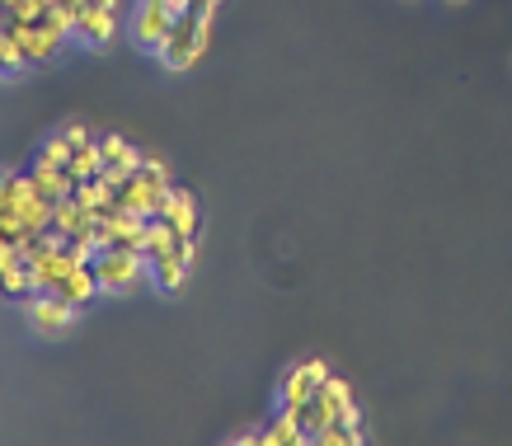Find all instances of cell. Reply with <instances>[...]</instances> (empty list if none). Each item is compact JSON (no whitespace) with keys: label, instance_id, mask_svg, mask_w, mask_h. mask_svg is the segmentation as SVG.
Masks as SVG:
<instances>
[{"label":"cell","instance_id":"7a4b0ae2","mask_svg":"<svg viewBox=\"0 0 512 446\" xmlns=\"http://www.w3.org/2000/svg\"><path fill=\"white\" fill-rule=\"evenodd\" d=\"M94 277H99V292H132L141 277H151V259L141 249H123V245H109V249H94Z\"/></svg>","mask_w":512,"mask_h":446},{"label":"cell","instance_id":"ffe728a7","mask_svg":"<svg viewBox=\"0 0 512 446\" xmlns=\"http://www.w3.org/2000/svg\"><path fill=\"white\" fill-rule=\"evenodd\" d=\"M24 52L15 47V38L5 33V24H0V76H15V71H24Z\"/></svg>","mask_w":512,"mask_h":446},{"label":"cell","instance_id":"4fadbf2b","mask_svg":"<svg viewBox=\"0 0 512 446\" xmlns=\"http://www.w3.org/2000/svg\"><path fill=\"white\" fill-rule=\"evenodd\" d=\"M151 277H156V287L160 292H184V282H188V263L179 259V254H160V259H151Z\"/></svg>","mask_w":512,"mask_h":446},{"label":"cell","instance_id":"cb8c5ba5","mask_svg":"<svg viewBox=\"0 0 512 446\" xmlns=\"http://www.w3.org/2000/svg\"><path fill=\"white\" fill-rule=\"evenodd\" d=\"M451 5H461V0H451Z\"/></svg>","mask_w":512,"mask_h":446},{"label":"cell","instance_id":"8992f818","mask_svg":"<svg viewBox=\"0 0 512 446\" xmlns=\"http://www.w3.org/2000/svg\"><path fill=\"white\" fill-rule=\"evenodd\" d=\"M174 19L179 15L170 10V0H141L137 15H132V38H137V47L156 52V47L165 43V33H170Z\"/></svg>","mask_w":512,"mask_h":446},{"label":"cell","instance_id":"3957f363","mask_svg":"<svg viewBox=\"0 0 512 446\" xmlns=\"http://www.w3.org/2000/svg\"><path fill=\"white\" fill-rule=\"evenodd\" d=\"M24 315H29V324L43 334V339H57V334H66L71 324H76V315H80V306L76 301H66V296H57V292H29L24 301Z\"/></svg>","mask_w":512,"mask_h":446},{"label":"cell","instance_id":"2e32d148","mask_svg":"<svg viewBox=\"0 0 512 446\" xmlns=\"http://www.w3.org/2000/svg\"><path fill=\"white\" fill-rule=\"evenodd\" d=\"M66 170L80 179H94V174H104V151H99V141H85V146H76V155H71V165Z\"/></svg>","mask_w":512,"mask_h":446},{"label":"cell","instance_id":"ac0fdd59","mask_svg":"<svg viewBox=\"0 0 512 446\" xmlns=\"http://www.w3.org/2000/svg\"><path fill=\"white\" fill-rule=\"evenodd\" d=\"M47 15V0H5V19L10 24H38Z\"/></svg>","mask_w":512,"mask_h":446},{"label":"cell","instance_id":"44dd1931","mask_svg":"<svg viewBox=\"0 0 512 446\" xmlns=\"http://www.w3.org/2000/svg\"><path fill=\"white\" fill-rule=\"evenodd\" d=\"M15 263H24V254H19V245H0V277L10 273Z\"/></svg>","mask_w":512,"mask_h":446},{"label":"cell","instance_id":"9c48e42d","mask_svg":"<svg viewBox=\"0 0 512 446\" xmlns=\"http://www.w3.org/2000/svg\"><path fill=\"white\" fill-rule=\"evenodd\" d=\"M160 216L170 221L179 235H198V198L188 193V188L174 184L170 193H165V207H160Z\"/></svg>","mask_w":512,"mask_h":446},{"label":"cell","instance_id":"6da1fadb","mask_svg":"<svg viewBox=\"0 0 512 446\" xmlns=\"http://www.w3.org/2000/svg\"><path fill=\"white\" fill-rule=\"evenodd\" d=\"M212 19H217V10H188V15L174 19L165 43L156 47L160 66L165 71H193L207 57V47H212Z\"/></svg>","mask_w":512,"mask_h":446},{"label":"cell","instance_id":"52a82bcc","mask_svg":"<svg viewBox=\"0 0 512 446\" xmlns=\"http://www.w3.org/2000/svg\"><path fill=\"white\" fill-rule=\"evenodd\" d=\"M329 376H334V371H329L320 357H311V362H296V367L287 371L282 390H278V404H282V409H296V404H306L315 390L329 381Z\"/></svg>","mask_w":512,"mask_h":446},{"label":"cell","instance_id":"7c38bea8","mask_svg":"<svg viewBox=\"0 0 512 446\" xmlns=\"http://www.w3.org/2000/svg\"><path fill=\"white\" fill-rule=\"evenodd\" d=\"M301 442H306V432H301L296 409H278V418L264 428V446H301Z\"/></svg>","mask_w":512,"mask_h":446},{"label":"cell","instance_id":"e0dca14e","mask_svg":"<svg viewBox=\"0 0 512 446\" xmlns=\"http://www.w3.org/2000/svg\"><path fill=\"white\" fill-rule=\"evenodd\" d=\"M71 155H76V141L62 132H52V137L43 141V151H38V160H47V165H71Z\"/></svg>","mask_w":512,"mask_h":446},{"label":"cell","instance_id":"5bb4252c","mask_svg":"<svg viewBox=\"0 0 512 446\" xmlns=\"http://www.w3.org/2000/svg\"><path fill=\"white\" fill-rule=\"evenodd\" d=\"M174 245H179V231H174L165 216H151V221H146V245H141V254H146V259H160V254H174Z\"/></svg>","mask_w":512,"mask_h":446},{"label":"cell","instance_id":"9a60e30c","mask_svg":"<svg viewBox=\"0 0 512 446\" xmlns=\"http://www.w3.org/2000/svg\"><path fill=\"white\" fill-rule=\"evenodd\" d=\"M99 151H104V165H127V170H141V160H146V151H137V146L127 137H118V132L99 137Z\"/></svg>","mask_w":512,"mask_h":446},{"label":"cell","instance_id":"5b68a950","mask_svg":"<svg viewBox=\"0 0 512 446\" xmlns=\"http://www.w3.org/2000/svg\"><path fill=\"white\" fill-rule=\"evenodd\" d=\"M5 33L15 38V47L24 52V62H29V66L52 62V57L66 47V33L52 29L47 19H38V24H10V19H5Z\"/></svg>","mask_w":512,"mask_h":446},{"label":"cell","instance_id":"30bf717a","mask_svg":"<svg viewBox=\"0 0 512 446\" xmlns=\"http://www.w3.org/2000/svg\"><path fill=\"white\" fill-rule=\"evenodd\" d=\"M33 184H38V193H43L47 202L57 198H71L76 193V174L66 170V165H47V160H33Z\"/></svg>","mask_w":512,"mask_h":446},{"label":"cell","instance_id":"7402d4cb","mask_svg":"<svg viewBox=\"0 0 512 446\" xmlns=\"http://www.w3.org/2000/svg\"><path fill=\"white\" fill-rule=\"evenodd\" d=\"M66 137L76 141V146H85V141H94V137H90V127H85V123H71V127H66Z\"/></svg>","mask_w":512,"mask_h":446},{"label":"cell","instance_id":"d6986e66","mask_svg":"<svg viewBox=\"0 0 512 446\" xmlns=\"http://www.w3.org/2000/svg\"><path fill=\"white\" fill-rule=\"evenodd\" d=\"M367 442V432H357V428H348V423H329L325 432H320V446H362Z\"/></svg>","mask_w":512,"mask_h":446},{"label":"cell","instance_id":"8fae6325","mask_svg":"<svg viewBox=\"0 0 512 446\" xmlns=\"http://www.w3.org/2000/svg\"><path fill=\"white\" fill-rule=\"evenodd\" d=\"M94 292H99V277H94L90 263H80L76 273H66L62 282H57V296H66V301H76V306L94 301Z\"/></svg>","mask_w":512,"mask_h":446},{"label":"cell","instance_id":"277c9868","mask_svg":"<svg viewBox=\"0 0 512 446\" xmlns=\"http://www.w3.org/2000/svg\"><path fill=\"white\" fill-rule=\"evenodd\" d=\"M170 188H174L170 179H160V174H151L146 165H141V170L118 188V207H123V212H137V216H160Z\"/></svg>","mask_w":512,"mask_h":446},{"label":"cell","instance_id":"ba28073f","mask_svg":"<svg viewBox=\"0 0 512 446\" xmlns=\"http://www.w3.org/2000/svg\"><path fill=\"white\" fill-rule=\"evenodd\" d=\"M118 29H123V15H118V10H104V5H85L76 19V38L85 47H109L113 38H118Z\"/></svg>","mask_w":512,"mask_h":446},{"label":"cell","instance_id":"603a6c76","mask_svg":"<svg viewBox=\"0 0 512 446\" xmlns=\"http://www.w3.org/2000/svg\"><path fill=\"white\" fill-rule=\"evenodd\" d=\"M221 0H193V10H217Z\"/></svg>","mask_w":512,"mask_h":446}]
</instances>
